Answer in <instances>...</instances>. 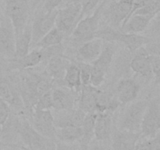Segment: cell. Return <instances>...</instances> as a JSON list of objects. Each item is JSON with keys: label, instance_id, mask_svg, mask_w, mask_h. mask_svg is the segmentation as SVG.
<instances>
[{"label": "cell", "instance_id": "cell-1", "mask_svg": "<svg viewBox=\"0 0 160 150\" xmlns=\"http://www.w3.org/2000/svg\"><path fill=\"white\" fill-rule=\"evenodd\" d=\"M106 4V1L102 0L96 9L86 17H83L71 34L72 40L78 46L89 40L95 38V34L98 30L99 20L102 11Z\"/></svg>", "mask_w": 160, "mask_h": 150}, {"label": "cell", "instance_id": "cell-2", "mask_svg": "<svg viewBox=\"0 0 160 150\" xmlns=\"http://www.w3.org/2000/svg\"><path fill=\"white\" fill-rule=\"evenodd\" d=\"M148 100L142 99L129 103L120 117L119 127L121 131L138 133L141 130L142 120Z\"/></svg>", "mask_w": 160, "mask_h": 150}, {"label": "cell", "instance_id": "cell-3", "mask_svg": "<svg viewBox=\"0 0 160 150\" xmlns=\"http://www.w3.org/2000/svg\"><path fill=\"white\" fill-rule=\"evenodd\" d=\"M5 12L13 28L17 38L28 24L29 6L28 0H5Z\"/></svg>", "mask_w": 160, "mask_h": 150}, {"label": "cell", "instance_id": "cell-4", "mask_svg": "<svg viewBox=\"0 0 160 150\" xmlns=\"http://www.w3.org/2000/svg\"><path fill=\"white\" fill-rule=\"evenodd\" d=\"M81 3L76 0L70 2L60 9H58L55 27L64 35H71L81 17Z\"/></svg>", "mask_w": 160, "mask_h": 150}, {"label": "cell", "instance_id": "cell-5", "mask_svg": "<svg viewBox=\"0 0 160 150\" xmlns=\"http://www.w3.org/2000/svg\"><path fill=\"white\" fill-rule=\"evenodd\" d=\"M141 131L145 137L154 138L160 131V101L158 98L148 100Z\"/></svg>", "mask_w": 160, "mask_h": 150}, {"label": "cell", "instance_id": "cell-6", "mask_svg": "<svg viewBox=\"0 0 160 150\" xmlns=\"http://www.w3.org/2000/svg\"><path fill=\"white\" fill-rule=\"evenodd\" d=\"M134 0H118L112 2L106 10L107 17L111 27L120 29L130 18L133 3Z\"/></svg>", "mask_w": 160, "mask_h": 150}, {"label": "cell", "instance_id": "cell-7", "mask_svg": "<svg viewBox=\"0 0 160 150\" xmlns=\"http://www.w3.org/2000/svg\"><path fill=\"white\" fill-rule=\"evenodd\" d=\"M58 9L39 13L34 18L31 28V46H34L38 42L41 40L48 31L52 29L56 23V18L57 15Z\"/></svg>", "mask_w": 160, "mask_h": 150}, {"label": "cell", "instance_id": "cell-8", "mask_svg": "<svg viewBox=\"0 0 160 150\" xmlns=\"http://www.w3.org/2000/svg\"><path fill=\"white\" fill-rule=\"evenodd\" d=\"M16 51V35L9 19L0 20V54L8 60L13 59Z\"/></svg>", "mask_w": 160, "mask_h": 150}, {"label": "cell", "instance_id": "cell-9", "mask_svg": "<svg viewBox=\"0 0 160 150\" xmlns=\"http://www.w3.org/2000/svg\"><path fill=\"white\" fill-rule=\"evenodd\" d=\"M32 116L33 128L39 134L48 138L55 137L54 116L49 109H34Z\"/></svg>", "mask_w": 160, "mask_h": 150}, {"label": "cell", "instance_id": "cell-10", "mask_svg": "<svg viewBox=\"0 0 160 150\" xmlns=\"http://www.w3.org/2000/svg\"><path fill=\"white\" fill-rule=\"evenodd\" d=\"M0 97L7 103L9 107L15 110L20 111L24 109V103L20 92L12 83L4 77L0 75Z\"/></svg>", "mask_w": 160, "mask_h": 150}, {"label": "cell", "instance_id": "cell-11", "mask_svg": "<svg viewBox=\"0 0 160 150\" xmlns=\"http://www.w3.org/2000/svg\"><path fill=\"white\" fill-rule=\"evenodd\" d=\"M19 133L25 145L32 150H42L46 147V138L39 134L28 121H23L19 126Z\"/></svg>", "mask_w": 160, "mask_h": 150}, {"label": "cell", "instance_id": "cell-12", "mask_svg": "<svg viewBox=\"0 0 160 150\" xmlns=\"http://www.w3.org/2000/svg\"><path fill=\"white\" fill-rule=\"evenodd\" d=\"M140 92L138 83L131 78H123L117 86V100L120 105H128L135 101Z\"/></svg>", "mask_w": 160, "mask_h": 150}, {"label": "cell", "instance_id": "cell-13", "mask_svg": "<svg viewBox=\"0 0 160 150\" xmlns=\"http://www.w3.org/2000/svg\"><path fill=\"white\" fill-rule=\"evenodd\" d=\"M104 42L98 38H93L78 46L77 57L79 61L92 63L101 53Z\"/></svg>", "mask_w": 160, "mask_h": 150}, {"label": "cell", "instance_id": "cell-14", "mask_svg": "<svg viewBox=\"0 0 160 150\" xmlns=\"http://www.w3.org/2000/svg\"><path fill=\"white\" fill-rule=\"evenodd\" d=\"M67 88L62 87L52 88L53 109L56 110L66 111L73 109L76 102L73 92Z\"/></svg>", "mask_w": 160, "mask_h": 150}, {"label": "cell", "instance_id": "cell-15", "mask_svg": "<svg viewBox=\"0 0 160 150\" xmlns=\"http://www.w3.org/2000/svg\"><path fill=\"white\" fill-rule=\"evenodd\" d=\"M130 67L133 72L142 78H148L152 74L150 55L143 47L136 52L130 62Z\"/></svg>", "mask_w": 160, "mask_h": 150}, {"label": "cell", "instance_id": "cell-16", "mask_svg": "<svg viewBox=\"0 0 160 150\" xmlns=\"http://www.w3.org/2000/svg\"><path fill=\"white\" fill-rule=\"evenodd\" d=\"M98 91V88L94 87L91 84L81 86L79 92L78 108L85 113L96 112L97 95Z\"/></svg>", "mask_w": 160, "mask_h": 150}, {"label": "cell", "instance_id": "cell-17", "mask_svg": "<svg viewBox=\"0 0 160 150\" xmlns=\"http://www.w3.org/2000/svg\"><path fill=\"white\" fill-rule=\"evenodd\" d=\"M10 70H23L31 69L42 62V54L40 48H34L24 56L9 59Z\"/></svg>", "mask_w": 160, "mask_h": 150}, {"label": "cell", "instance_id": "cell-18", "mask_svg": "<svg viewBox=\"0 0 160 150\" xmlns=\"http://www.w3.org/2000/svg\"><path fill=\"white\" fill-rule=\"evenodd\" d=\"M70 62L68 58L65 56H54L48 59L47 62V67L45 69V73L55 82H62L66 69Z\"/></svg>", "mask_w": 160, "mask_h": 150}, {"label": "cell", "instance_id": "cell-19", "mask_svg": "<svg viewBox=\"0 0 160 150\" xmlns=\"http://www.w3.org/2000/svg\"><path fill=\"white\" fill-rule=\"evenodd\" d=\"M65 113L54 117L55 126L58 128L63 127H81L85 118L86 113L81 109H72L66 110Z\"/></svg>", "mask_w": 160, "mask_h": 150}, {"label": "cell", "instance_id": "cell-20", "mask_svg": "<svg viewBox=\"0 0 160 150\" xmlns=\"http://www.w3.org/2000/svg\"><path fill=\"white\" fill-rule=\"evenodd\" d=\"M154 16L152 15H138L134 14L129 20L120 27V30L125 33H134L140 34L148 28L150 22Z\"/></svg>", "mask_w": 160, "mask_h": 150}, {"label": "cell", "instance_id": "cell-21", "mask_svg": "<svg viewBox=\"0 0 160 150\" xmlns=\"http://www.w3.org/2000/svg\"><path fill=\"white\" fill-rule=\"evenodd\" d=\"M111 114L112 113L108 112H99L97 114L94 134L98 141H105L110 137L112 125Z\"/></svg>", "mask_w": 160, "mask_h": 150}, {"label": "cell", "instance_id": "cell-22", "mask_svg": "<svg viewBox=\"0 0 160 150\" xmlns=\"http://www.w3.org/2000/svg\"><path fill=\"white\" fill-rule=\"evenodd\" d=\"M150 42L149 38L140 34L125 33L120 31L117 38V43L123 44L131 52H136Z\"/></svg>", "mask_w": 160, "mask_h": 150}, {"label": "cell", "instance_id": "cell-23", "mask_svg": "<svg viewBox=\"0 0 160 150\" xmlns=\"http://www.w3.org/2000/svg\"><path fill=\"white\" fill-rule=\"evenodd\" d=\"M115 44L113 42H104L102 49L98 57L91 63L92 67L107 73L115 56Z\"/></svg>", "mask_w": 160, "mask_h": 150}, {"label": "cell", "instance_id": "cell-24", "mask_svg": "<svg viewBox=\"0 0 160 150\" xmlns=\"http://www.w3.org/2000/svg\"><path fill=\"white\" fill-rule=\"evenodd\" d=\"M62 83L66 88L75 92L76 93H79L82 86V83H81L80 68L77 62H69L66 69L65 75Z\"/></svg>", "mask_w": 160, "mask_h": 150}, {"label": "cell", "instance_id": "cell-25", "mask_svg": "<svg viewBox=\"0 0 160 150\" xmlns=\"http://www.w3.org/2000/svg\"><path fill=\"white\" fill-rule=\"evenodd\" d=\"M138 138V133L120 130L114 136L112 150H134Z\"/></svg>", "mask_w": 160, "mask_h": 150}, {"label": "cell", "instance_id": "cell-26", "mask_svg": "<svg viewBox=\"0 0 160 150\" xmlns=\"http://www.w3.org/2000/svg\"><path fill=\"white\" fill-rule=\"evenodd\" d=\"M31 28L28 24L23 32L16 38V51L14 58L23 57L28 54L31 51Z\"/></svg>", "mask_w": 160, "mask_h": 150}, {"label": "cell", "instance_id": "cell-27", "mask_svg": "<svg viewBox=\"0 0 160 150\" xmlns=\"http://www.w3.org/2000/svg\"><path fill=\"white\" fill-rule=\"evenodd\" d=\"M82 127H63L56 129L55 137L64 143L73 142L83 137Z\"/></svg>", "mask_w": 160, "mask_h": 150}, {"label": "cell", "instance_id": "cell-28", "mask_svg": "<svg viewBox=\"0 0 160 150\" xmlns=\"http://www.w3.org/2000/svg\"><path fill=\"white\" fill-rule=\"evenodd\" d=\"M64 38H65V35L63 33H62L58 28L54 27L39 42H38L34 45V47L42 48L60 45L62 44Z\"/></svg>", "mask_w": 160, "mask_h": 150}, {"label": "cell", "instance_id": "cell-29", "mask_svg": "<svg viewBox=\"0 0 160 150\" xmlns=\"http://www.w3.org/2000/svg\"><path fill=\"white\" fill-rule=\"evenodd\" d=\"M97 112H89L86 113L85 118H84V122L82 123V129H83V137L82 143L83 145H87L90 142L92 135L94 134V128H95V120L97 117Z\"/></svg>", "mask_w": 160, "mask_h": 150}, {"label": "cell", "instance_id": "cell-30", "mask_svg": "<svg viewBox=\"0 0 160 150\" xmlns=\"http://www.w3.org/2000/svg\"><path fill=\"white\" fill-rule=\"evenodd\" d=\"M40 50L42 54V62L45 61V62H47L48 59L54 57V56H65L63 52V47H62V44L47 47V48H40Z\"/></svg>", "mask_w": 160, "mask_h": 150}, {"label": "cell", "instance_id": "cell-31", "mask_svg": "<svg viewBox=\"0 0 160 150\" xmlns=\"http://www.w3.org/2000/svg\"><path fill=\"white\" fill-rule=\"evenodd\" d=\"M51 91L42 95L38 99L34 109H49L50 110L51 109H53V102Z\"/></svg>", "mask_w": 160, "mask_h": 150}, {"label": "cell", "instance_id": "cell-32", "mask_svg": "<svg viewBox=\"0 0 160 150\" xmlns=\"http://www.w3.org/2000/svg\"><path fill=\"white\" fill-rule=\"evenodd\" d=\"M78 65L81 72V78L82 85L90 84L91 74H92V64L89 62H84L78 61Z\"/></svg>", "mask_w": 160, "mask_h": 150}, {"label": "cell", "instance_id": "cell-33", "mask_svg": "<svg viewBox=\"0 0 160 150\" xmlns=\"http://www.w3.org/2000/svg\"><path fill=\"white\" fill-rule=\"evenodd\" d=\"M150 61L152 74H154L156 83L159 84L160 88V57L158 56L150 55Z\"/></svg>", "mask_w": 160, "mask_h": 150}, {"label": "cell", "instance_id": "cell-34", "mask_svg": "<svg viewBox=\"0 0 160 150\" xmlns=\"http://www.w3.org/2000/svg\"><path fill=\"white\" fill-rule=\"evenodd\" d=\"M11 108L9 105L0 97V129L10 116Z\"/></svg>", "mask_w": 160, "mask_h": 150}, {"label": "cell", "instance_id": "cell-35", "mask_svg": "<svg viewBox=\"0 0 160 150\" xmlns=\"http://www.w3.org/2000/svg\"><path fill=\"white\" fill-rule=\"evenodd\" d=\"M148 27L153 34H160V11L154 16Z\"/></svg>", "mask_w": 160, "mask_h": 150}, {"label": "cell", "instance_id": "cell-36", "mask_svg": "<svg viewBox=\"0 0 160 150\" xmlns=\"http://www.w3.org/2000/svg\"><path fill=\"white\" fill-rule=\"evenodd\" d=\"M134 150H154V143L152 138L137 142Z\"/></svg>", "mask_w": 160, "mask_h": 150}, {"label": "cell", "instance_id": "cell-37", "mask_svg": "<svg viewBox=\"0 0 160 150\" xmlns=\"http://www.w3.org/2000/svg\"><path fill=\"white\" fill-rule=\"evenodd\" d=\"M63 0H45L44 1V11L51 12L57 9Z\"/></svg>", "mask_w": 160, "mask_h": 150}, {"label": "cell", "instance_id": "cell-38", "mask_svg": "<svg viewBox=\"0 0 160 150\" xmlns=\"http://www.w3.org/2000/svg\"><path fill=\"white\" fill-rule=\"evenodd\" d=\"M152 1V0H134V3H133L132 9H131L130 17H131V16L136 12V11L138 10V9H141V8L144 7L145 6H146L147 4L151 2Z\"/></svg>", "mask_w": 160, "mask_h": 150}, {"label": "cell", "instance_id": "cell-39", "mask_svg": "<svg viewBox=\"0 0 160 150\" xmlns=\"http://www.w3.org/2000/svg\"><path fill=\"white\" fill-rule=\"evenodd\" d=\"M89 150H108L104 145L101 143H94Z\"/></svg>", "mask_w": 160, "mask_h": 150}, {"label": "cell", "instance_id": "cell-40", "mask_svg": "<svg viewBox=\"0 0 160 150\" xmlns=\"http://www.w3.org/2000/svg\"><path fill=\"white\" fill-rule=\"evenodd\" d=\"M57 150H73L71 147L65 145V144H59L57 145Z\"/></svg>", "mask_w": 160, "mask_h": 150}]
</instances>
